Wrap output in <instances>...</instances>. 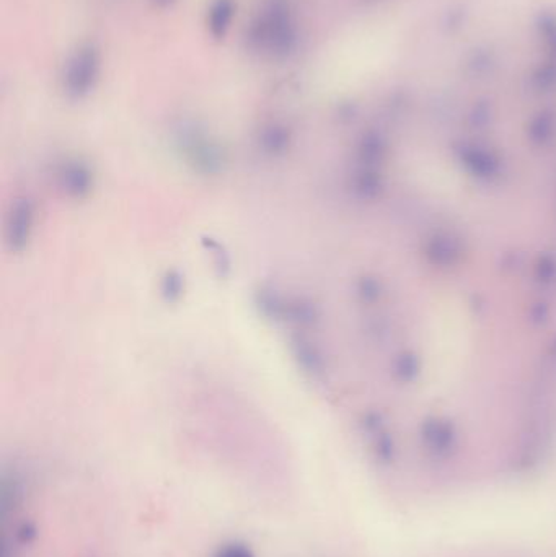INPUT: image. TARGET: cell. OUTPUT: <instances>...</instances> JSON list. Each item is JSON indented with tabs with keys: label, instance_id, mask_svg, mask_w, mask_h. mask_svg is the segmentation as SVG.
Here are the masks:
<instances>
[{
	"label": "cell",
	"instance_id": "6da1fadb",
	"mask_svg": "<svg viewBox=\"0 0 556 557\" xmlns=\"http://www.w3.org/2000/svg\"><path fill=\"white\" fill-rule=\"evenodd\" d=\"M98 71V57L92 47L82 49L76 55L69 65L67 72V85L76 94H84L86 88L94 84Z\"/></svg>",
	"mask_w": 556,
	"mask_h": 557
},
{
	"label": "cell",
	"instance_id": "7a4b0ae2",
	"mask_svg": "<svg viewBox=\"0 0 556 557\" xmlns=\"http://www.w3.org/2000/svg\"><path fill=\"white\" fill-rule=\"evenodd\" d=\"M232 0H219L214 7L211 14V28L216 35H224L230 24L232 18Z\"/></svg>",
	"mask_w": 556,
	"mask_h": 557
},
{
	"label": "cell",
	"instance_id": "3957f363",
	"mask_svg": "<svg viewBox=\"0 0 556 557\" xmlns=\"http://www.w3.org/2000/svg\"><path fill=\"white\" fill-rule=\"evenodd\" d=\"M214 557H255L253 551L242 542H228L220 546Z\"/></svg>",
	"mask_w": 556,
	"mask_h": 557
},
{
	"label": "cell",
	"instance_id": "277c9868",
	"mask_svg": "<svg viewBox=\"0 0 556 557\" xmlns=\"http://www.w3.org/2000/svg\"><path fill=\"white\" fill-rule=\"evenodd\" d=\"M36 536H38V530L32 522H24L16 530V540L22 544H30L36 540Z\"/></svg>",
	"mask_w": 556,
	"mask_h": 557
}]
</instances>
